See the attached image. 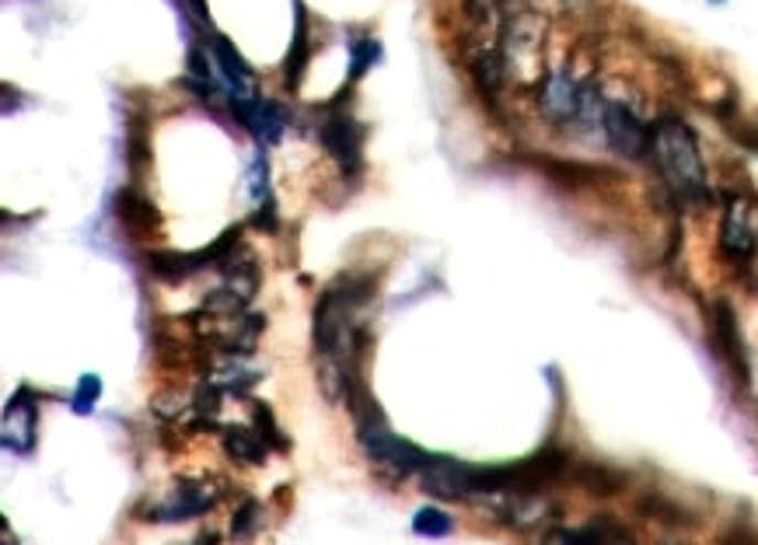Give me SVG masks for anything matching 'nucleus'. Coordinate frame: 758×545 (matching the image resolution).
Wrapping results in <instances>:
<instances>
[{
	"mask_svg": "<svg viewBox=\"0 0 758 545\" xmlns=\"http://www.w3.org/2000/svg\"><path fill=\"white\" fill-rule=\"evenodd\" d=\"M647 154H653V161H658V168L674 196L689 199V204H706L710 186H706L700 144H695L692 130L682 119H661V123L650 130Z\"/></svg>",
	"mask_w": 758,
	"mask_h": 545,
	"instance_id": "obj_1",
	"label": "nucleus"
},
{
	"mask_svg": "<svg viewBox=\"0 0 758 545\" xmlns=\"http://www.w3.org/2000/svg\"><path fill=\"white\" fill-rule=\"evenodd\" d=\"M238 246H241V228L235 225V228H228L199 252H172V249L148 252V270H151L154 280H165V284H182V280L203 273L207 266H220V262L228 259Z\"/></svg>",
	"mask_w": 758,
	"mask_h": 545,
	"instance_id": "obj_2",
	"label": "nucleus"
},
{
	"mask_svg": "<svg viewBox=\"0 0 758 545\" xmlns=\"http://www.w3.org/2000/svg\"><path fill=\"white\" fill-rule=\"evenodd\" d=\"M357 440L364 455L375 461V466L381 469H392L399 476H409V472H420L426 461H430V451H423L420 444L405 440L399 434L388 430V423H371V427H357Z\"/></svg>",
	"mask_w": 758,
	"mask_h": 545,
	"instance_id": "obj_3",
	"label": "nucleus"
},
{
	"mask_svg": "<svg viewBox=\"0 0 758 545\" xmlns=\"http://www.w3.org/2000/svg\"><path fill=\"white\" fill-rule=\"evenodd\" d=\"M500 64L503 70H518L521 77H535L542 67V22L535 14H515L507 18L500 35Z\"/></svg>",
	"mask_w": 758,
	"mask_h": 545,
	"instance_id": "obj_4",
	"label": "nucleus"
},
{
	"mask_svg": "<svg viewBox=\"0 0 758 545\" xmlns=\"http://www.w3.org/2000/svg\"><path fill=\"white\" fill-rule=\"evenodd\" d=\"M489 514L503 521L507 528H535L545 524L549 517H556V503H552L542 490H497L486 493Z\"/></svg>",
	"mask_w": 758,
	"mask_h": 545,
	"instance_id": "obj_5",
	"label": "nucleus"
},
{
	"mask_svg": "<svg viewBox=\"0 0 758 545\" xmlns=\"http://www.w3.org/2000/svg\"><path fill=\"white\" fill-rule=\"evenodd\" d=\"M420 487L426 497L437 500H473L476 497V466H465V461L444 458V455H430V461L420 469Z\"/></svg>",
	"mask_w": 758,
	"mask_h": 545,
	"instance_id": "obj_6",
	"label": "nucleus"
},
{
	"mask_svg": "<svg viewBox=\"0 0 758 545\" xmlns=\"http://www.w3.org/2000/svg\"><path fill=\"white\" fill-rule=\"evenodd\" d=\"M220 503V490L214 487V482L207 479H182L175 493L165 497L158 503V508L148 511L151 521H190V517H199L214 511Z\"/></svg>",
	"mask_w": 758,
	"mask_h": 545,
	"instance_id": "obj_7",
	"label": "nucleus"
},
{
	"mask_svg": "<svg viewBox=\"0 0 758 545\" xmlns=\"http://www.w3.org/2000/svg\"><path fill=\"white\" fill-rule=\"evenodd\" d=\"M318 140L325 144V151L336 157V165L346 175H357L364 168V127L357 123V119L333 112L318 127Z\"/></svg>",
	"mask_w": 758,
	"mask_h": 545,
	"instance_id": "obj_8",
	"label": "nucleus"
},
{
	"mask_svg": "<svg viewBox=\"0 0 758 545\" xmlns=\"http://www.w3.org/2000/svg\"><path fill=\"white\" fill-rule=\"evenodd\" d=\"M602 127L608 144L616 148L622 157H643L650 148V130L643 119L632 112L626 102H608L602 109Z\"/></svg>",
	"mask_w": 758,
	"mask_h": 545,
	"instance_id": "obj_9",
	"label": "nucleus"
},
{
	"mask_svg": "<svg viewBox=\"0 0 758 545\" xmlns=\"http://www.w3.org/2000/svg\"><path fill=\"white\" fill-rule=\"evenodd\" d=\"M35 423H39V406H35V392L25 385L18 389L14 399L4 410V430H0V444L18 451H32L35 444Z\"/></svg>",
	"mask_w": 758,
	"mask_h": 545,
	"instance_id": "obj_10",
	"label": "nucleus"
},
{
	"mask_svg": "<svg viewBox=\"0 0 758 545\" xmlns=\"http://www.w3.org/2000/svg\"><path fill=\"white\" fill-rule=\"evenodd\" d=\"M214 74L220 77V85L228 88L231 98H256V74L245 64L241 53L231 46V39L214 35Z\"/></svg>",
	"mask_w": 758,
	"mask_h": 545,
	"instance_id": "obj_11",
	"label": "nucleus"
},
{
	"mask_svg": "<svg viewBox=\"0 0 758 545\" xmlns=\"http://www.w3.org/2000/svg\"><path fill=\"white\" fill-rule=\"evenodd\" d=\"M721 249L734 262H741L755 252V214L751 204L741 196H734L724 214V228H721Z\"/></svg>",
	"mask_w": 758,
	"mask_h": 545,
	"instance_id": "obj_12",
	"label": "nucleus"
},
{
	"mask_svg": "<svg viewBox=\"0 0 758 545\" xmlns=\"http://www.w3.org/2000/svg\"><path fill=\"white\" fill-rule=\"evenodd\" d=\"M231 112L238 116V123L259 137L262 144H277L283 137L286 116L277 102H262V98H231Z\"/></svg>",
	"mask_w": 758,
	"mask_h": 545,
	"instance_id": "obj_13",
	"label": "nucleus"
},
{
	"mask_svg": "<svg viewBox=\"0 0 758 545\" xmlns=\"http://www.w3.org/2000/svg\"><path fill=\"white\" fill-rule=\"evenodd\" d=\"M577 98H581V85L570 74H542L539 85V109L542 116H549L552 123H566L577 112Z\"/></svg>",
	"mask_w": 758,
	"mask_h": 545,
	"instance_id": "obj_14",
	"label": "nucleus"
},
{
	"mask_svg": "<svg viewBox=\"0 0 758 545\" xmlns=\"http://www.w3.org/2000/svg\"><path fill=\"white\" fill-rule=\"evenodd\" d=\"M116 214L122 220V228H127L130 235L137 238H151L158 228H161V214L158 207L151 204L148 196H143L140 189L127 186V189H119L116 196Z\"/></svg>",
	"mask_w": 758,
	"mask_h": 545,
	"instance_id": "obj_15",
	"label": "nucleus"
},
{
	"mask_svg": "<svg viewBox=\"0 0 758 545\" xmlns=\"http://www.w3.org/2000/svg\"><path fill=\"white\" fill-rule=\"evenodd\" d=\"M713 339L721 353L734 363L737 374H748V363H745V342H741V329H737V315L727 301L721 297L713 305Z\"/></svg>",
	"mask_w": 758,
	"mask_h": 545,
	"instance_id": "obj_16",
	"label": "nucleus"
},
{
	"mask_svg": "<svg viewBox=\"0 0 758 545\" xmlns=\"http://www.w3.org/2000/svg\"><path fill=\"white\" fill-rule=\"evenodd\" d=\"M224 451H228V458L235 461V466H262L266 455H270V448L262 444V437L252 430V427H224Z\"/></svg>",
	"mask_w": 758,
	"mask_h": 545,
	"instance_id": "obj_17",
	"label": "nucleus"
},
{
	"mask_svg": "<svg viewBox=\"0 0 758 545\" xmlns=\"http://www.w3.org/2000/svg\"><path fill=\"white\" fill-rule=\"evenodd\" d=\"M297 8V25H294V43L291 53H286V64H283V77H286V88H297L301 85V74L308 67V56H312V43H308V11H304V0H294Z\"/></svg>",
	"mask_w": 758,
	"mask_h": 545,
	"instance_id": "obj_18",
	"label": "nucleus"
},
{
	"mask_svg": "<svg viewBox=\"0 0 758 545\" xmlns=\"http://www.w3.org/2000/svg\"><path fill=\"white\" fill-rule=\"evenodd\" d=\"M262 524H266V514H262V503L256 497L249 500H241L238 503V511L231 514V538L235 542H252L259 532H262Z\"/></svg>",
	"mask_w": 758,
	"mask_h": 545,
	"instance_id": "obj_19",
	"label": "nucleus"
},
{
	"mask_svg": "<svg viewBox=\"0 0 758 545\" xmlns=\"http://www.w3.org/2000/svg\"><path fill=\"white\" fill-rule=\"evenodd\" d=\"M573 476H577L581 487H584L587 493H594V497H611V493L622 490V476L611 472V469H605V466H581Z\"/></svg>",
	"mask_w": 758,
	"mask_h": 545,
	"instance_id": "obj_20",
	"label": "nucleus"
},
{
	"mask_svg": "<svg viewBox=\"0 0 758 545\" xmlns=\"http://www.w3.org/2000/svg\"><path fill=\"white\" fill-rule=\"evenodd\" d=\"M252 419H256V434L262 437L266 448H273V451H291V440H286V434L277 427V416L273 410L266 406V402H252Z\"/></svg>",
	"mask_w": 758,
	"mask_h": 545,
	"instance_id": "obj_21",
	"label": "nucleus"
},
{
	"mask_svg": "<svg viewBox=\"0 0 758 545\" xmlns=\"http://www.w3.org/2000/svg\"><path fill=\"white\" fill-rule=\"evenodd\" d=\"M413 532L423 538H444L455 532V517L444 514L441 508H420L413 517Z\"/></svg>",
	"mask_w": 758,
	"mask_h": 545,
	"instance_id": "obj_22",
	"label": "nucleus"
},
{
	"mask_svg": "<svg viewBox=\"0 0 758 545\" xmlns=\"http://www.w3.org/2000/svg\"><path fill=\"white\" fill-rule=\"evenodd\" d=\"M503 77H507V70H503L497 53H483L476 59V80H479V88H483L486 98H494L503 88Z\"/></svg>",
	"mask_w": 758,
	"mask_h": 545,
	"instance_id": "obj_23",
	"label": "nucleus"
},
{
	"mask_svg": "<svg viewBox=\"0 0 758 545\" xmlns=\"http://www.w3.org/2000/svg\"><path fill=\"white\" fill-rule=\"evenodd\" d=\"M350 59H354V67H350V80H360L367 70H371L378 59H381V43L378 39H357L354 50H350Z\"/></svg>",
	"mask_w": 758,
	"mask_h": 545,
	"instance_id": "obj_24",
	"label": "nucleus"
},
{
	"mask_svg": "<svg viewBox=\"0 0 758 545\" xmlns=\"http://www.w3.org/2000/svg\"><path fill=\"white\" fill-rule=\"evenodd\" d=\"M101 399V378L98 374H85L77 381V389H74V399H71V410L77 416H88L95 410V402Z\"/></svg>",
	"mask_w": 758,
	"mask_h": 545,
	"instance_id": "obj_25",
	"label": "nucleus"
},
{
	"mask_svg": "<svg viewBox=\"0 0 758 545\" xmlns=\"http://www.w3.org/2000/svg\"><path fill=\"white\" fill-rule=\"evenodd\" d=\"M249 196L256 199V204H266L270 199V161H266V154L259 151L252 168H249Z\"/></svg>",
	"mask_w": 758,
	"mask_h": 545,
	"instance_id": "obj_26",
	"label": "nucleus"
},
{
	"mask_svg": "<svg viewBox=\"0 0 758 545\" xmlns=\"http://www.w3.org/2000/svg\"><path fill=\"white\" fill-rule=\"evenodd\" d=\"M542 545H577V528H563V524H552L545 532Z\"/></svg>",
	"mask_w": 758,
	"mask_h": 545,
	"instance_id": "obj_27",
	"label": "nucleus"
},
{
	"mask_svg": "<svg viewBox=\"0 0 758 545\" xmlns=\"http://www.w3.org/2000/svg\"><path fill=\"white\" fill-rule=\"evenodd\" d=\"M18 102V91H11L8 85H0V109H14Z\"/></svg>",
	"mask_w": 758,
	"mask_h": 545,
	"instance_id": "obj_28",
	"label": "nucleus"
},
{
	"mask_svg": "<svg viewBox=\"0 0 758 545\" xmlns=\"http://www.w3.org/2000/svg\"><path fill=\"white\" fill-rule=\"evenodd\" d=\"M0 545H18V542H11V528H8V517L0 514Z\"/></svg>",
	"mask_w": 758,
	"mask_h": 545,
	"instance_id": "obj_29",
	"label": "nucleus"
},
{
	"mask_svg": "<svg viewBox=\"0 0 758 545\" xmlns=\"http://www.w3.org/2000/svg\"><path fill=\"white\" fill-rule=\"evenodd\" d=\"M193 545H217V535H214V532H203Z\"/></svg>",
	"mask_w": 758,
	"mask_h": 545,
	"instance_id": "obj_30",
	"label": "nucleus"
},
{
	"mask_svg": "<svg viewBox=\"0 0 758 545\" xmlns=\"http://www.w3.org/2000/svg\"><path fill=\"white\" fill-rule=\"evenodd\" d=\"M11 214H4V210H0V225H4V220H8Z\"/></svg>",
	"mask_w": 758,
	"mask_h": 545,
	"instance_id": "obj_31",
	"label": "nucleus"
},
{
	"mask_svg": "<svg viewBox=\"0 0 758 545\" xmlns=\"http://www.w3.org/2000/svg\"><path fill=\"white\" fill-rule=\"evenodd\" d=\"M713 4H724V0H713Z\"/></svg>",
	"mask_w": 758,
	"mask_h": 545,
	"instance_id": "obj_32",
	"label": "nucleus"
}]
</instances>
